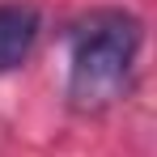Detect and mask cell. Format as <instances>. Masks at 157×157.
<instances>
[{
  "label": "cell",
  "mask_w": 157,
  "mask_h": 157,
  "mask_svg": "<svg viewBox=\"0 0 157 157\" xmlns=\"http://www.w3.org/2000/svg\"><path fill=\"white\" fill-rule=\"evenodd\" d=\"M68 106L98 115L119 106L136 85V59L144 47V21L128 9H89L68 21Z\"/></svg>",
  "instance_id": "obj_1"
},
{
  "label": "cell",
  "mask_w": 157,
  "mask_h": 157,
  "mask_svg": "<svg viewBox=\"0 0 157 157\" xmlns=\"http://www.w3.org/2000/svg\"><path fill=\"white\" fill-rule=\"evenodd\" d=\"M43 34V13L30 0H0V72L21 68Z\"/></svg>",
  "instance_id": "obj_2"
}]
</instances>
